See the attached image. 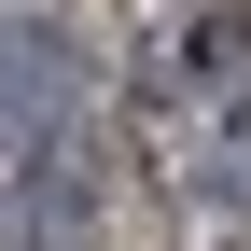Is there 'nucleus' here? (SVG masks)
I'll list each match as a JSON object with an SVG mask.
<instances>
[{
  "mask_svg": "<svg viewBox=\"0 0 251 251\" xmlns=\"http://www.w3.org/2000/svg\"><path fill=\"white\" fill-rule=\"evenodd\" d=\"M28 237V181H14V153H0V251Z\"/></svg>",
  "mask_w": 251,
  "mask_h": 251,
  "instance_id": "obj_2",
  "label": "nucleus"
},
{
  "mask_svg": "<svg viewBox=\"0 0 251 251\" xmlns=\"http://www.w3.org/2000/svg\"><path fill=\"white\" fill-rule=\"evenodd\" d=\"M181 84H196V112L224 126V140H251V0H224V14L181 42Z\"/></svg>",
  "mask_w": 251,
  "mask_h": 251,
  "instance_id": "obj_1",
  "label": "nucleus"
}]
</instances>
